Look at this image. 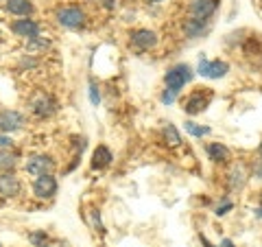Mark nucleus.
Here are the masks:
<instances>
[{"label": "nucleus", "instance_id": "nucleus-1", "mask_svg": "<svg viewBox=\"0 0 262 247\" xmlns=\"http://www.w3.org/2000/svg\"><path fill=\"white\" fill-rule=\"evenodd\" d=\"M192 77H194V72H192L190 66L188 64H177V66H173V68L166 70V75H164V84H166L168 90H173V92L179 94L184 90V86L192 81Z\"/></svg>", "mask_w": 262, "mask_h": 247}, {"label": "nucleus", "instance_id": "nucleus-2", "mask_svg": "<svg viewBox=\"0 0 262 247\" xmlns=\"http://www.w3.org/2000/svg\"><path fill=\"white\" fill-rule=\"evenodd\" d=\"M57 167V162L46 153H37V155H31V158L24 162V171L33 177H39V175H53V171Z\"/></svg>", "mask_w": 262, "mask_h": 247}, {"label": "nucleus", "instance_id": "nucleus-3", "mask_svg": "<svg viewBox=\"0 0 262 247\" xmlns=\"http://www.w3.org/2000/svg\"><path fill=\"white\" fill-rule=\"evenodd\" d=\"M210 101H212V90L210 88H196L194 92L186 98L184 110H186V114H190V116H196V114H201L208 108Z\"/></svg>", "mask_w": 262, "mask_h": 247}, {"label": "nucleus", "instance_id": "nucleus-4", "mask_svg": "<svg viewBox=\"0 0 262 247\" xmlns=\"http://www.w3.org/2000/svg\"><path fill=\"white\" fill-rule=\"evenodd\" d=\"M55 18L63 29H81L85 24V13L79 7H61L57 9Z\"/></svg>", "mask_w": 262, "mask_h": 247}, {"label": "nucleus", "instance_id": "nucleus-5", "mask_svg": "<svg viewBox=\"0 0 262 247\" xmlns=\"http://www.w3.org/2000/svg\"><path fill=\"white\" fill-rule=\"evenodd\" d=\"M27 125V116L18 110H0V131L3 134H13Z\"/></svg>", "mask_w": 262, "mask_h": 247}, {"label": "nucleus", "instance_id": "nucleus-6", "mask_svg": "<svg viewBox=\"0 0 262 247\" xmlns=\"http://www.w3.org/2000/svg\"><path fill=\"white\" fill-rule=\"evenodd\" d=\"M59 191V184H57L55 175H39L33 179V195L37 199H53Z\"/></svg>", "mask_w": 262, "mask_h": 247}, {"label": "nucleus", "instance_id": "nucleus-7", "mask_svg": "<svg viewBox=\"0 0 262 247\" xmlns=\"http://www.w3.org/2000/svg\"><path fill=\"white\" fill-rule=\"evenodd\" d=\"M129 42L138 51H149V48L158 44V33L149 29H134L129 33Z\"/></svg>", "mask_w": 262, "mask_h": 247}, {"label": "nucleus", "instance_id": "nucleus-8", "mask_svg": "<svg viewBox=\"0 0 262 247\" xmlns=\"http://www.w3.org/2000/svg\"><path fill=\"white\" fill-rule=\"evenodd\" d=\"M11 31H13L18 37L27 39V42L39 37V24L33 20V18H18V20H13V22H11Z\"/></svg>", "mask_w": 262, "mask_h": 247}, {"label": "nucleus", "instance_id": "nucleus-9", "mask_svg": "<svg viewBox=\"0 0 262 247\" xmlns=\"http://www.w3.org/2000/svg\"><path fill=\"white\" fill-rule=\"evenodd\" d=\"M219 7V0H190L188 9H190V18L210 20Z\"/></svg>", "mask_w": 262, "mask_h": 247}, {"label": "nucleus", "instance_id": "nucleus-10", "mask_svg": "<svg viewBox=\"0 0 262 247\" xmlns=\"http://www.w3.org/2000/svg\"><path fill=\"white\" fill-rule=\"evenodd\" d=\"M22 191V182L15 173H0V195L3 197H18Z\"/></svg>", "mask_w": 262, "mask_h": 247}, {"label": "nucleus", "instance_id": "nucleus-11", "mask_svg": "<svg viewBox=\"0 0 262 247\" xmlns=\"http://www.w3.org/2000/svg\"><path fill=\"white\" fill-rule=\"evenodd\" d=\"M31 110L35 116L39 118H48V116H53V114L57 112V101L53 96H48V94H42L39 98H35V101L31 103Z\"/></svg>", "mask_w": 262, "mask_h": 247}, {"label": "nucleus", "instance_id": "nucleus-12", "mask_svg": "<svg viewBox=\"0 0 262 247\" xmlns=\"http://www.w3.org/2000/svg\"><path fill=\"white\" fill-rule=\"evenodd\" d=\"M210 31V22L208 20H199V18H188L184 22V35L188 39H196L201 35H206Z\"/></svg>", "mask_w": 262, "mask_h": 247}, {"label": "nucleus", "instance_id": "nucleus-13", "mask_svg": "<svg viewBox=\"0 0 262 247\" xmlns=\"http://www.w3.org/2000/svg\"><path fill=\"white\" fill-rule=\"evenodd\" d=\"M5 9L11 15H15V18H31L33 5H31V0H7Z\"/></svg>", "mask_w": 262, "mask_h": 247}, {"label": "nucleus", "instance_id": "nucleus-14", "mask_svg": "<svg viewBox=\"0 0 262 247\" xmlns=\"http://www.w3.org/2000/svg\"><path fill=\"white\" fill-rule=\"evenodd\" d=\"M206 153H208V158L216 164H225V162H229V158H232V151H229L223 142H210L206 147Z\"/></svg>", "mask_w": 262, "mask_h": 247}, {"label": "nucleus", "instance_id": "nucleus-15", "mask_svg": "<svg viewBox=\"0 0 262 247\" xmlns=\"http://www.w3.org/2000/svg\"><path fill=\"white\" fill-rule=\"evenodd\" d=\"M112 160H114V155H112V151H110V147L98 145L96 149H94V153H92V169L101 171V169H105V167H110Z\"/></svg>", "mask_w": 262, "mask_h": 247}, {"label": "nucleus", "instance_id": "nucleus-16", "mask_svg": "<svg viewBox=\"0 0 262 247\" xmlns=\"http://www.w3.org/2000/svg\"><path fill=\"white\" fill-rule=\"evenodd\" d=\"M18 167V155L11 149H0V173H13Z\"/></svg>", "mask_w": 262, "mask_h": 247}, {"label": "nucleus", "instance_id": "nucleus-17", "mask_svg": "<svg viewBox=\"0 0 262 247\" xmlns=\"http://www.w3.org/2000/svg\"><path fill=\"white\" fill-rule=\"evenodd\" d=\"M229 72V64L223 61V59H214L210 61V68H208V79H223L225 75Z\"/></svg>", "mask_w": 262, "mask_h": 247}, {"label": "nucleus", "instance_id": "nucleus-18", "mask_svg": "<svg viewBox=\"0 0 262 247\" xmlns=\"http://www.w3.org/2000/svg\"><path fill=\"white\" fill-rule=\"evenodd\" d=\"M164 140H166L168 147H179L182 145V136H179V131H177L175 125H170V122L164 125Z\"/></svg>", "mask_w": 262, "mask_h": 247}, {"label": "nucleus", "instance_id": "nucleus-19", "mask_svg": "<svg viewBox=\"0 0 262 247\" xmlns=\"http://www.w3.org/2000/svg\"><path fill=\"white\" fill-rule=\"evenodd\" d=\"M243 186H245L243 171L241 169H234L232 173H229V177H227V188H229V191H241Z\"/></svg>", "mask_w": 262, "mask_h": 247}, {"label": "nucleus", "instance_id": "nucleus-20", "mask_svg": "<svg viewBox=\"0 0 262 247\" xmlns=\"http://www.w3.org/2000/svg\"><path fill=\"white\" fill-rule=\"evenodd\" d=\"M184 129H186L190 136H194V138H203V136H208V134H210V127L196 125L194 120H186V122H184Z\"/></svg>", "mask_w": 262, "mask_h": 247}, {"label": "nucleus", "instance_id": "nucleus-21", "mask_svg": "<svg viewBox=\"0 0 262 247\" xmlns=\"http://www.w3.org/2000/svg\"><path fill=\"white\" fill-rule=\"evenodd\" d=\"M29 241H31L33 247H48L51 245V238H48V234H44V230H35V232H31Z\"/></svg>", "mask_w": 262, "mask_h": 247}, {"label": "nucleus", "instance_id": "nucleus-22", "mask_svg": "<svg viewBox=\"0 0 262 247\" xmlns=\"http://www.w3.org/2000/svg\"><path fill=\"white\" fill-rule=\"evenodd\" d=\"M232 208H234L232 199H227V197H223V199H221V203H219L216 208H214V215H216V217H225V215H227V212L232 210Z\"/></svg>", "mask_w": 262, "mask_h": 247}, {"label": "nucleus", "instance_id": "nucleus-23", "mask_svg": "<svg viewBox=\"0 0 262 247\" xmlns=\"http://www.w3.org/2000/svg\"><path fill=\"white\" fill-rule=\"evenodd\" d=\"M90 103L92 105L101 103V92H98V86L94 84V81H90Z\"/></svg>", "mask_w": 262, "mask_h": 247}, {"label": "nucleus", "instance_id": "nucleus-24", "mask_svg": "<svg viewBox=\"0 0 262 247\" xmlns=\"http://www.w3.org/2000/svg\"><path fill=\"white\" fill-rule=\"evenodd\" d=\"M175 98H177V92H173V90H168V88H164V92H162V96H160V101H162L164 105H173Z\"/></svg>", "mask_w": 262, "mask_h": 247}, {"label": "nucleus", "instance_id": "nucleus-25", "mask_svg": "<svg viewBox=\"0 0 262 247\" xmlns=\"http://www.w3.org/2000/svg\"><path fill=\"white\" fill-rule=\"evenodd\" d=\"M46 46H48V39H44V37H35L29 42V48H33V51H44Z\"/></svg>", "mask_w": 262, "mask_h": 247}, {"label": "nucleus", "instance_id": "nucleus-26", "mask_svg": "<svg viewBox=\"0 0 262 247\" xmlns=\"http://www.w3.org/2000/svg\"><path fill=\"white\" fill-rule=\"evenodd\" d=\"M0 149H13V138L0 131Z\"/></svg>", "mask_w": 262, "mask_h": 247}, {"label": "nucleus", "instance_id": "nucleus-27", "mask_svg": "<svg viewBox=\"0 0 262 247\" xmlns=\"http://www.w3.org/2000/svg\"><path fill=\"white\" fill-rule=\"evenodd\" d=\"M208 68H210V59H206V57H201L199 66H196V75L206 77V75H208Z\"/></svg>", "mask_w": 262, "mask_h": 247}, {"label": "nucleus", "instance_id": "nucleus-28", "mask_svg": "<svg viewBox=\"0 0 262 247\" xmlns=\"http://www.w3.org/2000/svg\"><path fill=\"white\" fill-rule=\"evenodd\" d=\"M253 177H256V179H260V182H262V160H258L256 164H253Z\"/></svg>", "mask_w": 262, "mask_h": 247}, {"label": "nucleus", "instance_id": "nucleus-29", "mask_svg": "<svg viewBox=\"0 0 262 247\" xmlns=\"http://www.w3.org/2000/svg\"><path fill=\"white\" fill-rule=\"evenodd\" d=\"M20 66H22V68H35V66H37V59H33V57H27V59H22V61H20Z\"/></svg>", "mask_w": 262, "mask_h": 247}, {"label": "nucleus", "instance_id": "nucleus-30", "mask_svg": "<svg viewBox=\"0 0 262 247\" xmlns=\"http://www.w3.org/2000/svg\"><path fill=\"white\" fill-rule=\"evenodd\" d=\"M216 247H236V245H234V241H232V238H223V241H221Z\"/></svg>", "mask_w": 262, "mask_h": 247}, {"label": "nucleus", "instance_id": "nucleus-31", "mask_svg": "<svg viewBox=\"0 0 262 247\" xmlns=\"http://www.w3.org/2000/svg\"><path fill=\"white\" fill-rule=\"evenodd\" d=\"M199 238H201V245H203V247H216V245H212V243L208 241L206 234H199Z\"/></svg>", "mask_w": 262, "mask_h": 247}, {"label": "nucleus", "instance_id": "nucleus-32", "mask_svg": "<svg viewBox=\"0 0 262 247\" xmlns=\"http://www.w3.org/2000/svg\"><path fill=\"white\" fill-rule=\"evenodd\" d=\"M253 215H256L258 219H262V205H258V208H256V210H253Z\"/></svg>", "mask_w": 262, "mask_h": 247}, {"label": "nucleus", "instance_id": "nucleus-33", "mask_svg": "<svg viewBox=\"0 0 262 247\" xmlns=\"http://www.w3.org/2000/svg\"><path fill=\"white\" fill-rule=\"evenodd\" d=\"M258 155H260V160H262V142H260V147H258Z\"/></svg>", "mask_w": 262, "mask_h": 247}, {"label": "nucleus", "instance_id": "nucleus-34", "mask_svg": "<svg viewBox=\"0 0 262 247\" xmlns=\"http://www.w3.org/2000/svg\"><path fill=\"white\" fill-rule=\"evenodd\" d=\"M149 3H162V0H149Z\"/></svg>", "mask_w": 262, "mask_h": 247}, {"label": "nucleus", "instance_id": "nucleus-35", "mask_svg": "<svg viewBox=\"0 0 262 247\" xmlns=\"http://www.w3.org/2000/svg\"><path fill=\"white\" fill-rule=\"evenodd\" d=\"M0 3H7V0H0Z\"/></svg>", "mask_w": 262, "mask_h": 247}, {"label": "nucleus", "instance_id": "nucleus-36", "mask_svg": "<svg viewBox=\"0 0 262 247\" xmlns=\"http://www.w3.org/2000/svg\"><path fill=\"white\" fill-rule=\"evenodd\" d=\"M0 247H3V245H0Z\"/></svg>", "mask_w": 262, "mask_h": 247}]
</instances>
